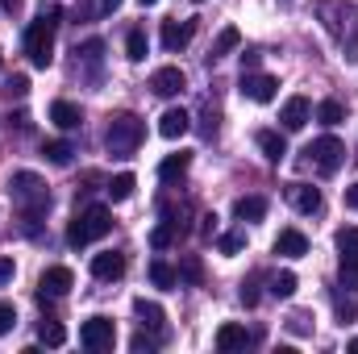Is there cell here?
Segmentation results:
<instances>
[{"instance_id": "21", "label": "cell", "mask_w": 358, "mask_h": 354, "mask_svg": "<svg viewBox=\"0 0 358 354\" xmlns=\"http://www.w3.org/2000/svg\"><path fill=\"white\" fill-rule=\"evenodd\" d=\"M234 217L238 221H263L267 217V200L263 196H238L234 200Z\"/></svg>"}, {"instance_id": "38", "label": "cell", "mask_w": 358, "mask_h": 354, "mask_svg": "<svg viewBox=\"0 0 358 354\" xmlns=\"http://www.w3.org/2000/svg\"><path fill=\"white\" fill-rule=\"evenodd\" d=\"M13 325H17V309H13V304H4V300H0V338H4V334H8V330H13Z\"/></svg>"}, {"instance_id": "3", "label": "cell", "mask_w": 358, "mask_h": 354, "mask_svg": "<svg viewBox=\"0 0 358 354\" xmlns=\"http://www.w3.org/2000/svg\"><path fill=\"white\" fill-rule=\"evenodd\" d=\"M55 25H59V8L42 13V17L25 29V55H29V63L42 67V71L55 63Z\"/></svg>"}, {"instance_id": "24", "label": "cell", "mask_w": 358, "mask_h": 354, "mask_svg": "<svg viewBox=\"0 0 358 354\" xmlns=\"http://www.w3.org/2000/svg\"><path fill=\"white\" fill-rule=\"evenodd\" d=\"M42 155H46V163L67 167V163H71V155H76V146H71V142H63V138H55V142H46V146H42Z\"/></svg>"}, {"instance_id": "5", "label": "cell", "mask_w": 358, "mask_h": 354, "mask_svg": "<svg viewBox=\"0 0 358 354\" xmlns=\"http://www.w3.org/2000/svg\"><path fill=\"white\" fill-rule=\"evenodd\" d=\"M304 155H308V163H313V167H317L321 176H334V171H338V167L346 163V146H342V142H338L334 134H325V138L308 142V150H304Z\"/></svg>"}, {"instance_id": "43", "label": "cell", "mask_w": 358, "mask_h": 354, "mask_svg": "<svg viewBox=\"0 0 358 354\" xmlns=\"http://www.w3.org/2000/svg\"><path fill=\"white\" fill-rule=\"evenodd\" d=\"M259 59H263L259 50H242V71H255V67H259Z\"/></svg>"}, {"instance_id": "25", "label": "cell", "mask_w": 358, "mask_h": 354, "mask_svg": "<svg viewBox=\"0 0 358 354\" xmlns=\"http://www.w3.org/2000/svg\"><path fill=\"white\" fill-rule=\"evenodd\" d=\"M38 342H42V346H63V342H67V330H63L55 317H46V321L38 325Z\"/></svg>"}, {"instance_id": "6", "label": "cell", "mask_w": 358, "mask_h": 354, "mask_svg": "<svg viewBox=\"0 0 358 354\" xmlns=\"http://www.w3.org/2000/svg\"><path fill=\"white\" fill-rule=\"evenodd\" d=\"M80 342L88 346V351H113L117 346V325L108 321V317H92V321H84L80 325Z\"/></svg>"}, {"instance_id": "26", "label": "cell", "mask_w": 358, "mask_h": 354, "mask_svg": "<svg viewBox=\"0 0 358 354\" xmlns=\"http://www.w3.org/2000/svg\"><path fill=\"white\" fill-rule=\"evenodd\" d=\"M150 283L167 292V288H176V283H179V271H176V267H167L163 259H155V263H150Z\"/></svg>"}, {"instance_id": "12", "label": "cell", "mask_w": 358, "mask_h": 354, "mask_svg": "<svg viewBox=\"0 0 358 354\" xmlns=\"http://www.w3.org/2000/svg\"><path fill=\"white\" fill-rule=\"evenodd\" d=\"M196 34V21H163V50H183Z\"/></svg>"}, {"instance_id": "42", "label": "cell", "mask_w": 358, "mask_h": 354, "mask_svg": "<svg viewBox=\"0 0 358 354\" xmlns=\"http://www.w3.org/2000/svg\"><path fill=\"white\" fill-rule=\"evenodd\" d=\"M242 304H246V309H255V304H259V288H255V279H250V283H242Z\"/></svg>"}, {"instance_id": "29", "label": "cell", "mask_w": 358, "mask_h": 354, "mask_svg": "<svg viewBox=\"0 0 358 354\" xmlns=\"http://www.w3.org/2000/svg\"><path fill=\"white\" fill-rule=\"evenodd\" d=\"M179 234H183V229H179V225H171V221H163V225H159V229H150V246H155V250H167V246H171V242H176Z\"/></svg>"}, {"instance_id": "14", "label": "cell", "mask_w": 358, "mask_h": 354, "mask_svg": "<svg viewBox=\"0 0 358 354\" xmlns=\"http://www.w3.org/2000/svg\"><path fill=\"white\" fill-rule=\"evenodd\" d=\"M275 255H283V259H304V255H308V238H304L300 229H279Z\"/></svg>"}, {"instance_id": "27", "label": "cell", "mask_w": 358, "mask_h": 354, "mask_svg": "<svg viewBox=\"0 0 358 354\" xmlns=\"http://www.w3.org/2000/svg\"><path fill=\"white\" fill-rule=\"evenodd\" d=\"M146 50H150L146 34H142V29H129V38H125V55H129V63H142V59H146Z\"/></svg>"}, {"instance_id": "8", "label": "cell", "mask_w": 358, "mask_h": 354, "mask_svg": "<svg viewBox=\"0 0 358 354\" xmlns=\"http://www.w3.org/2000/svg\"><path fill=\"white\" fill-rule=\"evenodd\" d=\"M308 117H313L308 96H292V100H283V108H279V121H283V129H287V134L304 129V125H308Z\"/></svg>"}, {"instance_id": "31", "label": "cell", "mask_w": 358, "mask_h": 354, "mask_svg": "<svg viewBox=\"0 0 358 354\" xmlns=\"http://www.w3.org/2000/svg\"><path fill=\"white\" fill-rule=\"evenodd\" d=\"M338 283H342L346 292H358V259H342V267H338Z\"/></svg>"}, {"instance_id": "17", "label": "cell", "mask_w": 358, "mask_h": 354, "mask_svg": "<svg viewBox=\"0 0 358 354\" xmlns=\"http://www.w3.org/2000/svg\"><path fill=\"white\" fill-rule=\"evenodd\" d=\"M192 129V117L183 113V108H167L163 117H159V134L167 138V142H176V138H183Z\"/></svg>"}, {"instance_id": "15", "label": "cell", "mask_w": 358, "mask_h": 354, "mask_svg": "<svg viewBox=\"0 0 358 354\" xmlns=\"http://www.w3.org/2000/svg\"><path fill=\"white\" fill-rule=\"evenodd\" d=\"M92 275H96V279H121V275H125V255H121V250L96 255V259H92Z\"/></svg>"}, {"instance_id": "44", "label": "cell", "mask_w": 358, "mask_h": 354, "mask_svg": "<svg viewBox=\"0 0 358 354\" xmlns=\"http://www.w3.org/2000/svg\"><path fill=\"white\" fill-rule=\"evenodd\" d=\"M0 8H4V13H13V17H17V13H21V8H25V0H0Z\"/></svg>"}, {"instance_id": "16", "label": "cell", "mask_w": 358, "mask_h": 354, "mask_svg": "<svg viewBox=\"0 0 358 354\" xmlns=\"http://www.w3.org/2000/svg\"><path fill=\"white\" fill-rule=\"evenodd\" d=\"M50 121L71 134V129L84 125V113H80V104H71V100H55V104H50Z\"/></svg>"}, {"instance_id": "9", "label": "cell", "mask_w": 358, "mask_h": 354, "mask_svg": "<svg viewBox=\"0 0 358 354\" xmlns=\"http://www.w3.org/2000/svg\"><path fill=\"white\" fill-rule=\"evenodd\" d=\"M287 200H292V208L296 213H304V217H313V213H321V187H313V183H287Z\"/></svg>"}, {"instance_id": "7", "label": "cell", "mask_w": 358, "mask_h": 354, "mask_svg": "<svg viewBox=\"0 0 358 354\" xmlns=\"http://www.w3.org/2000/svg\"><path fill=\"white\" fill-rule=\"evenodd\" d=\"M279 92V80L275 76H259V71H242V96L255 100V104H271Z\"/></svg>"}, {"instance_id": "19", "label": "cell", "mask_w": 358, "mask_h": 354, "mask_svg": "<svg viewBox=\"0 0 358 354\" xmlns=\"http://www.w3.org/2000/svg\"><path fill=\"white\" fill-rule=\"evenodd\" d=\"M134 313H138V321H142L146 330H159V334H163V321H167V313H163V304H155V300H146V296H138V300H134Z\"/></svg>"}, {"instance_id": "34", "label": "cell", "mask_w": 358, "mask_h": 354, "mask_svg": "<svg viewBox=\"0 0 358 354\" xmlns=\"http://www.w3.org/2000/svg\"><path fill=\"white\" fill-rule=\"evenodd\" d=\"M179 279H187V283H200V279H204V267H200L196 255H187V259L179 263Z\"/></svg>"}, {"instance_id": "48", "label": "cell", "mask_w": 358, "mask_h": 354, "mask_svg": "<svg viewBox=\"0 0 358 354\" xmlns=\"http://www.w3.org/2000/svg\"><path fill=\"white\" fill-rule=\"evenodd\" d=\"M350 351H355V354H358V338H355V342H350Z\"/></svg>"}, {"instance_id": "13", "label": "cell", "mask_w": 358, "mask_h": 354, "mask_svg": "<svg viewBox=\"0 0 358 354\" xmlns=\"http://www.w3.org/2000/svg\"><path fill=\"white\" fill-rule=\"evenodd\" d=\"M250 342H255V338H250V334H246V330H242V325H234V321H225V325H221V330H217V351H221V354L246 351V346H250Z\"/></svg>"}, {"instance_id": "11", "label": "cell", "mask_w": 358, "mask_h": 354, "mask_svg": "<svg viewBox=\"0 0 358 354\" xmlns=\"http://www.w3.org/2000/svg\"><path fill=\"white\" fill-rule=\"evenodd\" d=\"M150 88H155V96H179V92L187 88V76L179 67H159L150 76Z\"/></svg>"}, {"instance_id": "18", "label": "cell", "mask_w": 358, "mask_h": 354, "mask_svg": "<svg viewBox=\"0 0 358 354\" xmlns=\"http://www.w3.org/2000/svg\"><path fill=\"white\" fill-rule=\"evenodd\" d=\"M255 142H259V150L267 155L271 163H283V159H287V138H283L279 129H259Z\"/></svg>"}, {"instance_id": "41", "label": "cell", "mask_w": 358, "mask_h": 354, "mask_svg": "<svg viewBox=\"0 0 358 354\" xmlns=\"http://www.w3.org/2000/svg\"><path fill=\"white\" fill-rule=\"evenodd\" d=\"M8 129H17V134H29V113H13V117H8Z\"/></svg>"}, {"instance_id": "36", "label": "cell", "mask_w": 358, "mask_h": 354, "mask_svg": "<svg viewBox=\"0 0 358 354\" xmlns=\"http://www.w3.org/2000/svg\"><path fill=\"white\" fill-rule=\"evenodd\" d=\"M134 354H150V351H159L163 346V338H150V334H134Z\"/></svg>"}, {"instance_id": "45", "label": "cell", "mask_w": 358, "mask_h": 354, "mask_svg": "<svg viewBox=\"0 0 358 354\" xmlns=\"http://www.w3.org/2000/svg\"><path fill=\"white\" fill-rule=\"evenodd\" d=\"M213 234H217V213L204 217V238H213Z\"/></svg>"}, {"instance_id": "32", "label": "cell", "mask_w": 358, "mask_h": 354, "mask_svg": "<svg viewBox=\"0 0 358 354\" xmlns=\"http://www.w3.org/2000/svg\"><path fill=\"white\" fill-rule=\"evenodd\" d=\"M292 292H296V275H292V271H279V275L271 279V296H279V300H287Z\"/></svg>"}, {"instance_id": "10", "label": "cell", "mask_w": 358, "mask_h": 354, "mask_svg": "<svg viewBox=\"0 0 358 354\" xmlns=\"http://www.w3.org/2000/svg\"><path fill=\"white\" fill-rule=\"evenodd\" d=\"M38 288H42L46 296H67V292L76 288V275H71V267H46L42 279H38Z\"/></svg>"}, {"instance_id": "39", "label": "cell", "mask_w": 358, "mask_h": 354, "mask_svg": "<svg viewBox=\"0 0 358 354\" xmlns=\"http://www.w3.org/2000/svg\"><path fill=\"white\" fill-rule=\"evenodd\" d=\"M13 275H17V263H13L8 255H0V288H4V283H13Z\"/></svg>"}, {"instance_id": "40", "label": "cell", "mask_w": 358, "mask_h": 354, "mask_svg": "<svg viewBox=\"0 0 358 354\" xmlns=\"http://www.w3.org/2000/svg\"><path fill=\"white\" fill-rule=\"evenodd\" d=\"M29 92V76H13L8 80V96H25Z\"/></svg>"}, {"instance_id": "47", "label": "cell", "mask_w": 358, "mask_h": 354, "mask_svg": "<svg viewBox=\"0 0 358 354\" xmlns=\"http://www.w3.org/2000/svg\"><path fill=\"white\" fill-rule=\"evenodd\" d=\"M138 4H142V8H150V4H159V0H138Z\"/></svg>"}, {"instance_id": "49", "label": "cell", "mask_w": 358, "mask_h": 354, "mask_svg": "<svg viewBox=\"0 0 358 354\" xmlns=\"http://www.w3.org/2000/svg\"><path fill=\"white\" fill-rule=\"evenodd\" d=\"M0 67H4V59H0Z\"/></svg>"}, {"instance_id": "50", "label": "cell", "mask_w": 358, "mask_h": 354, "mask_svg": "<svg viewBox=\"0 0 358 354\" xmlns=\"http://www.w3.org/2000/svg\"><path fill=\"white\" fill-rule=\"evenodd\" d=\"M196 4H200V0H196Z\"/></svg>"}, {"instance_id": "37", "label": "cell", "mask_w": 358, "mask_h": 354, "mask_svg": "<svg viewBox=\"0 0 358 354\" xmlns=\"http://www.w3.org/2000/svg\"><path fill=\"white\" fill-rule=\"evenodd\" d=\"M217 246H221V255H238V250L246 246V238H242V234H225Z\"/></svg>"}, {"instance_id": "4", "label": "cell", "mask_w": 358, "mask_h": 354, "mask_svg": "<svg viewBox=\"0 0 358 354\" xmlns=\"http://www.w3.org/2000/svg\"><path fill=\"white\" fill-rule=\"evenodd\" d=\"M113 229V213L104 208V204H88L84 213H76V221L67 225V246H88V242H96V238H104Z\"/></svg>"}, {"instance_id": "30", "label": "cell", "mask_w": 358, "mask_h": 354, "mask_svg": "<svg viewBox=\"0 0 358 354\" xmlns=\"http://www.w3.org/2000/svg\"><path fill=\"white\" fill-rule=\"evenodd\" d=\"M342 117H346L342 100H321V104H317V121H321V125H338Z\"/></svg>"}, {"instance_id": "23", "label": "cell", "mask_w": 358, "mask_h": 354, "mask_svg": "<svg viewBox=\"0 0 358 354\" xmlns=\"http://www.w3.org/2000/svg\"><path fill=\"white\" fill-rule=\"evenodd\" d=\"M134 187H138V179L129 176V171H121V176L108 179V200H113V204H121V200H129V196H134Z\"/></svg>"}, {"instance_id": "20", "label": "cell", "mask_w": 358, "mask_h": 354, "mask_svg": "<svg viewBox=\"0 0 358 354\" xmlns=\"http://www.w3.org/2000/svg\"><path fill=\"white\" fill-rule=\"evenodd\" d=\"M187 167H192V155H187V150H179V155H167V159L159 163V179H163V183H176V179L187 176Z\"/></svg>"}, {"instance_id": "33", "label": "cell", "mask_w": 358, "mask_h": 354, "mask_svg": "<svg viewBox=\"0 0 358 354\" xmlns=\"http://www.w3.org/2000/svg\"><path fill=\"white\" fill-rule=\"evenodd\" d=\"M334 304H338V321H342V325H350V321L358 317V300H355V292H350V296H338Z\"/></svg>"}, {"instance_id": "35", "label": "cell", "mask_w": 358, "mask_h": 354, "mask_svg": "<svg viewBox=\"0 0 358 354\" xmlns=\"http://www.w3.org/2000/svg\"><path fill=\"white\" fill-rule=\"evenodd\" d=\"M117 4H121V0H92V4H84L80 13H84V17H108Z\"/></svg>"}, {"instance_id": "46", "label": "cell", "mask_w": 358, "mask_h": 354, "mask_svg": "<svg viewBox=\"0 0 358 354\" xmlns=\"http://www.w3.org/2000/svg\"><path fill=\"white\" fill-rule=\"evenodd\" d=\"M346 208H358V183L355 187H346Z\"/></svg>"}, {"instance_id": "1", "label": "cell", "mask_w": 358, "mask_h": 354, "mask_svg": "<svg viewBox=\"0 0 358 354\" xmlns=\"http://www.w3.org/2000/svg\"><path fill=\"white\" fill-rule=\"evenodd\" d=\"M8 192H13V200L21 204V217L29 221V234H34V225L50 213V187L42 183V176H34V171H13Z\"/></svg>"}, {"instance_id": "2", "label": "cell", "mask_w": 358, "mask_h": 354, "mask_svg": "<svg viewBox=\"0 0 358 354\" xmlns=\"http://www.w3.org/2000/svg\"><path fill=\"white\" fill-rule=\"evenodd\" d=\"M142 138H146L142 117H138V113H117V117L108 121L104 146H108V155H113V159H129V155L142 146Z\"/></svg>"}, {"instance_id": "22", "label": "cell", "mask_w": 358, "mask_h": 354, "mask_svg": "<svg viewBox=\"0 0 358 354\" xmlns=\"http://www.w3.org/2000/svg\"><path fill=\"white\" fill-rule=\"evenodd\" d=\"M238 46H242V34H238V25H225V29L217 34V42H213V50H208V55H213V59H225V55H234Z\"/></svg>"}, {"instance_id": "28", "label": "cell", "mask_w": 358, "mask_h": 354, "mask_svg": "<svg viewBox=\"0 0 358 354\" xmlns=\"http://www.w3.org/2000/svg\"><path fill=\"white\" fill-rule=\"evenodd\" d=\"M334 242H338V255H342V259H358V229H355V225L338 229V238H334Z\"/></svg>"}]
</instances>
